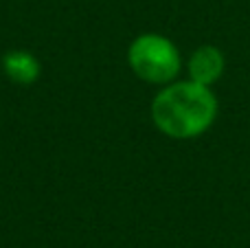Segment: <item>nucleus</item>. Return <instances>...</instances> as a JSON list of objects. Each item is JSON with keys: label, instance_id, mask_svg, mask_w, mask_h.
Instances as JSON below:
<instances>
[{"label": "nucleus", "instance_id": "f257e3e1", "mask_svg": "<svg viewBox=\"0 0 250 248\" xmlns=\"http://www.w3.org/2000/svg\"><path fill=\"white\" fill-rule=\"evenodd\" d=\"M217 119V97L211 86L185 79L171 82L151 101V121L169 139H195Z\"/></svg>", "mask_w": 250, "mask_h": 248}, {"label": "nucleus", "instance_id": "7ed1b4c3", "mask_svg": "<svg viewBox=\"0 0 250 248\" xmlns=\"http://www.w3.org/2000/svg\"><path fill=\"white\" fill-rule=\"evenodd\" d=\"M187 70H189V79L202 83V86H213L224 75L226 57L217 46L204 44L191 53L189 62H187Z\"/></svg>", "mask_w": 250, "mask_h": 248}, {"label": "nucleus", "instance_id": "20e7f679", "mask_svg": "<svg viewBox=\"0 0 250 248\" xmlns=\"http://www.w3.org/2000/svg\"><path fill=\"white\" fill-rule=\"evenodd\" d=\"M0 66H2L4 75L13 83H20V86H29V83L38 82L40 73H42L38 57L29 51H22V48L7 51L2 55V60H0Z\"/></svg>", "mask_w": 250, "mask_h": 248}, {"label": "nucleus", "instance_id": "f03ea898", "mask_svg": "<svg viewBox=\"0 0 250 248\" xmlns=\"http://www.w3.org/2000/svg\"><path fill=\"white\" fill-rule=\"evenodd\" d=\"M127 64L138 79L167 86L178 77L182 57L178 46L160 33H141L127 48Z\"/></svg>", "mask_w": 250, "mask_h": 248}]
</instances>
